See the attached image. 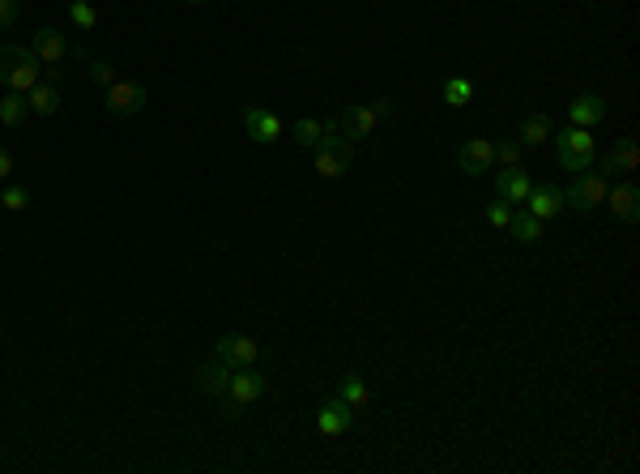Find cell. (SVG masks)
Wrapping results in <instances>:
<instances>
[{
  "label": "cell",
  "instance_id": "cell-1",
  "mask_svg": "<svg viewBox=\"0 0 640 474\" xmlns=\"http://www.w3.org/2000/svg\"><path fill=\"white\" fill-rule=\"evenodd\" d=\"M35 81H43V69H39V56L30 47H0V86L4 90H30Z\"/></svg>",
  "mask_w": 640,
  "mask_h": 474
},
{
  "label": "cell",
  "instance_id": "cell-2",
  "mask_svg": "<svg viewBox=\"0 0 640 474\" xmlns=\"http://www.w3.org/2000/svg\"><path fill=\"white\" fill-rule=\"evenodd\" d=\"M555 137V154L568 171H585V167H594V154H598V141L589 129L581 124H572V129H563V133H551Z\"/></svg>",
  "mask_w": 640,
  "mask_h": 474
},
{
  "label": "cell",
  "instance_id": "cell-3",
  "mask_svg": "<svg viewBox=\"0 0 640 474\" xmlns=\"http://www.w3.org/2000/svg\"><path fill=\"white\" fill-rule=\"evenodd\" d=\"M606 188H611V179L602 176V171H577V179L568 184V193H563V205L568 210H577V214H594L602 201H606Z\"/></svg>",
  "mask_w": 640,
  "mask_h": 474
},
{
  "label": "cell",
  "instance_id": "cell-4",
  "mask_svg": "<svg viewBox=\"0 0 640 474\" xmlns=\"http://www.w3.org/2000/svg\"><path fill=\"white\" fill-rule=\"evenodd\" d=\"M103 95H107L103 103H107V112H112V116H137V112L145 107V86H137V81H120L116 78Z\"/></svg>",
  "mask_w": 640,
  "mask_h": 474
},
{
  "label": "cell",
  "instance_id": "cell-5",
  "mask_svg": "<svg viewBox=\"0 0 640 474\" xmlns=\"http://www.w3.org/2000/svg\"><path fill=\"white\" fill-rule=\"evenodd\" d=\"M261 394H265V376L256 372L253 363H248V368H235L231 385H227V397H231L235 406H248V402H256Z\"/></svg>",
  "mask_w": 640,
  "mask_h": 474
},
{
  "label": "cell",
  "instance_id": "cell-6",
  "mask_svg": "<svg viewBox=\"0 0 640 474\" xmlns=\"http://www.w3.org/2000/svg\"><path fill=\"white\" fill-rule=\"evenodd\" d=\"M354 423V406H346L342 397H329L320 411H316V432L320 436H342Z\"/></svg>",
  "mask_w": 640,
  "mask_h": 474
},
{
  "label": "cell",
  "instance_id": "cell-7",
  "mask_svg": "<svg viewBox=\"0 0 640 474\" xmlns=\"http://www.w3.org/2000/svg\"><path fill=\"white\" fill-rule=\"evenodd\" d=\"M560 210H563V193L555 188V184H534V188H529L525 214H534L538 222H546V218H555Z\"/></svg>",
  "mask_w": 640,
  "mask_h": 474
},
{
  "label": "cell",
  "instance_id": "cell-8",
  "mask_svg": "<svg viewBox=\"0 0 640 474\" xmlns=\"http://www.w3.org/2000/svg\"><path fill=\"white\" fill-rule=\"evenodd\" d=\"M244 129H248V137L261 141V146H270V141L282 137V120L273 116L270 107H248V112H244Z\"/></svg>",
  "mask_w": 640,
  "mask_h": 474
},
{
  "label": "cell",
  "instance_id": "cell-9",
  "mask_svg": "<svg viewBox=\"0 0 640 474\" xmlns=\"http://www.w3.org/2000/svg\"><path fill=\"white\" fill-rule=\"evenodd\" d=\"M640 167V150H636V137H619L611 150H606V158H602V176L611 179L615 171H636Z\"/></svg>",
  "mask_w": 640,
  "mask_h": 474
},
{
  "label": "cell",
  "instance_id": "cell-10",
  "mask_svg": "<svg viewBox=\"0 0 640 474\" xmlns=\"http://www.w3.org/2000/svg\"><path fill=\"white\" fill-rule=\"evenodd\" d=\"M457 162H461V171L466 176H478V171H486L491 162H495V146L486 137H470L461 150H457Z\"/></svg>",
  "mask_w": 640,
  "mask_h": 474
},
{
  "label": "cell",
  "instance_id": "cell-11",
  "mask_svg": "<svg viewBox=\"0 0 640 474\" xmlns=\"http://www.w3.org/2000/svg\"><path fill=\"white\" fill-rule=\"evenodd\" d=\"M256 351H261V346H256L248 334H227L222 342H218V359L231 363V368H248V363L256 359Z\"/></svg>",
  "mask_w": 640,
  "mask_h": 474
},
{
  "label": "cell",
  "instance_id": "cell-12",
  "mask_svg": "<svg viewBox=\"0 0 640 474\" xmlns=\"http://www.w3.org/2000/svg\"><path fill=\"white\" fill-rule=\"evenodd\" d=\"M602 205H611V214L623 218V222H636V218H640V188H636V184L606 188V201H602Z\"/></svg>",
  "mask_w": 640,
  "mask_h": 474
},
{
  "label": "cell",
  "instance_id": "cell-13",
  "mask_svg": "<svg viewBox=\"0 0 640 474\" xmlns=\"http://www.w3.org/2000/svg\"><path fill=\"white\" fill-rule=\"evenodd\" d=\"M376 107H359V103H354V107H346V112H342V120H337V124H342V137L346 141H359V137H368L371 129H376Z\"/></svg>",
  "mask_w": 640,
  "mask_h": 474
},
{
  "label": "cell",
  "instance_id": "cell-14",
  "mask_svg": "<svg viewBox=\"0 0 640 474\" xmlns=\"http://www.w3.org/2000/svg\"><path fill=\"white\" fill-rule=\"evenodd\" d=\"M231 363H222V359H210V363H201L196 368V389L201 394H227V385H231Z\"/></svg>",
  "mask_w": 640,
  "mask_h": 474
},
{
  "label": "cell",
  "instance_id": "cell-15",
  "mask_svg": "<svg viewBox=\"0 0 640 474\" xmlns=\"http://www.w3.org/2000/svg\"><path fill=\"white\" fill-rule=\"evenodd\" d=\"M30 52L39 56V64H60L64 52H69V43H64V35H60L56 26H43L39 35H35V43H30Z\"/></svg>",
  "mask_w": 640,
  "mask_h": 474
},
{
  "label": "cell",
  "instance_id": "cell-16",
  "mask_svg": "<svg viewBox=\"0 0 640 474\" xmlns=\"http://www.w3.org/2000/svg\"><path fill=\"white\" fill-rule=\"evenodd\" d=\"M495 188H500V197H504L508 205H521V201L529 197V188H534V179L525 176L521 167H504L500 179H495Z\"/></svg>",
  "mask_w": 640,
  "mask_h": 474
},
{
  "label": "cell",
  "instance_id": "cell-17",
  "mask_svg": "<svg viewBox=\"0 0 640 474\" xmlns=\"http://www.w3.org/2000/svg\"><path fill=\"white\" fill-rule=\"evenodd\" d=\"M568 116H572V124L589 129V124H602V120H606V103H602L598 95H577V99L568 103Z\"/></svg>",
  "mask_w": 640,
  "mask_h": 474
},
{
  "label": "cell",
  "instance_id": "cell-18",
  "mask_svg": "<svg viewBox=\"0 0 640 474\" xmlns=\"http://www.w3.org/2000/svg\"><path fill=\"white\" fill-rule=\"evenodd\" d=\"M26 103H30V112L35 116H56L60 112V90L52 81H35L30 90H26Z\"/></svg>",
  "mask_w": 640,
  "mask_h": 474
},
{
  "label": "cell",
  "instance_id": "cell-19",
  "mask_svg": "<svg viewBox=\"0 0 640 474\" xmlns=\"http://www.w3.org/2000/svg\"><path fill=\"white\" fill-rule=\"evenodd\" d=\"M350 167V146L346 150H329V146H316V176L337 179Z\"/></svg>",
  "mask_w": 640,
  "mask_h": 474
},
{
  "label": "cell",
  "instance_id": "cell-20",
  "mask_svg": "<svg viewBox=\"0 0 640 474\" xmlns=\"http://www.w3.org/2000/svg\"><path fill=\"white\" fill-rule=\"evenodd\" d=\"M551 133H555L551 116H546V112H534V116L521 120V133H517V137H521V146H543Z\"/></svg>",
  "mask_w": 640,
  "mask_h": 474
},
{
  "label": "cell",
  "instance_id": "cell-21",
  "mask_svg": "<svg viewBox=\"0 0 640 474\" xmlns=\"http://www.w3.org/2000/svg\"><path fill=\"white\" fill-rule=\"evenodd\" d=\"M30 112V103L21 90H4V99H0V124H9V129H18L21 120Z\"/></svg>",
  "mask_w": 640,
  "mask_h": 474
},
{
  "label": "cell",
  "instance_id": "cell-22",
  "mask_svg": "<svg viewBox=\"0 0 640 474\" xmlns=\"http://www.w3.org/2000/svg\"><path fill=\"white\" fill-rule=\"evenodd\" d=\"M508 227H512V236L521 239V244H538V239H543V222L534 214H512Z\"/></svg>",
  "mask_w": 640,
  "mask_h": 474
},
{
  "label": "cell",
  "instance_id": "cell-23",
  "mask_svg": "<svg viewBox=\"0 0 640 474\" xmlns=\"http://www.w3.org/2000/svg\"><path fill=\"white\" fill-rule=\"evenodd\" d=\"M342 402L346 406H354V411H363L368 406V385H363V376H342Z\"/></svg>",
  "mask_w": 640,
  "mask_h": 474
},
{
  "label": "cell",
  "instance_id": "cell-24",
  "mask_svg": "<svg viewBox=\"0 0 640 474\" xmlns=\"http://www.w3.org/2000/svg\"><path fill=\"white\" fill-rule=\"evenodd\" d=\"M320 129H325L320 120H299L291 133H295V141H299L303 150H316V146H320Z\"/></svg>",
  "mask_w": 640,
  "mask_h": 474
},
{
  "label": "cell",
  "instance_id": "cell-25",
  "mask_svg": "<svg viewBox=\"0 0 640 474\" xmlns=\"http://www.w3.org/2000/svg\"><path fill=\"white\" fill-rule=\"evenodd\" d=\"M470 95H474V86H470L466 78H448L445 81V103L448 107H466Z\"/></svg>",
  "mask_w": 640,
  "mask_h": 474
},
{
  "label": "cell",
  "instance_id": "cell-26",
  "mask_svg": "<svg viewBox=\"0 0 640 474\" xmlns=\"http://www.w3.org/2000/svg\"><path fill=\"white\" fill-rule=\"evenodd\" d=\"M69 18H73V26H81V30H95L98 26V13L90 0H73V4H69Z\"/></svg>",
  "mask_w": 640,
  "mask_h": 474
},
{
  "label": "cell",
  "instance_id": "cell-27",
  "mask_svg": "<svg viewBox=\"0 0 640 474\" xmlns=\"http://www.w3.org/2000/svg\"><path fill=\"white\" fill-rule=\"evenodd\" d=\"M26 205H30V193H26L21 184H13V188L0 193V210H13V214H18V210H26Z\"/></svg>",
  "mask_w": 640,
  "mask_h": 474
},
{
  "label": "cell",
  "instance_id": "cell-28",
  "mask_svg": "<svg viewBox=\"0 0 640 474\" xmlns=\"http://www.w3.org/2000/svg\"><path fill=\"white\" fill-rule=\"evenodd\" d=\"M486 222H491V227H500V231H504L508 222H512V205H508L504 197H495V201H491V205H486Z\"/></svg>",
  "mask_w": 640,
  "mask_h": 474
},
{
  "label": "cell",
  "instance_id": "cell-29",
  "mask_svg": "<svg viewBox=\"0 0 640 474\" xmlns=\"http://www.w3.org/2000/svg\"><path fill=\"white\" fill-rule=\"evenodd\" d=\"M495 162H500V167H517V162H521V141H500V146H495Z\"/></svg>",
  "mask_w": 640,
  "mask_h": 474
},
{
  "label": "cell",
  "instance_id": "cell-30",
  "mask_svg": "<svg viewBox=\"0 0 640 474\" xmlns=\"http://www.w3.org/2000/svg\"><path fill=\"white\" fill-rule=\"evenodd\" d=\"M90 81L107 90V86L116 81V64H107V60H90Z\"/></svg>",
  "mask_w": 640,
  "mask_h": 474
},
{
  "label": "cell",
  "instance_id": "cell-31",
  "mask_svg": "<svg viewBox=\"0 0 640 474\" xmlns=\"http://www.w3.org/2000/svg\"><path fill=\"white\" fill-rule=\"evenodd\" d=\"M18 21V0H0V30H9Z\"/></svg>",
  "mask_w": 640,
  "mask_h": 474
},
{
  "label": "cell",
  "instance_id": "cell-32",
  "mask_svg": "<svg viewBox=\"0 0 640 474\" xmlns=\"http://www.w3.org/2000/svg\"><path fill=\"white\" fill-rule=\"evenodd\" d=\"M43 78L52 81V86H60V81H64V69H60V64H43Z\"/></svg>",
  "mask_w": 640,
  "mask_h": 474
},
{
  "label": "cell",
  "instance_id": "cell-33",
  "mask_svg": "<svg viewBox=\"0 0 640 474\" xmlns=\"http://www.w3.org/2000/svg\"><path fill=\"white\" fill-rule=\"evenodd\" d=\"M9 171H13V154L0 150V179H9Z\"/></svg>",
  "mask_w": 640,
  "mask_h": 474
},
{
  "label": "cell",
  "instance_id": "cell-34",
  "mask_svg": "<svg viewBox=\"0 0 640 474\" xmlns=\"http://www.w3.org/2000/svg\"><path fill=\"white\" fill-rule=\"evenodd\" d=\"M188 4H205V0H188Z\"/></svg>",
  "mask_w": 640,
  "mask_h": 474
}]
</instances>
